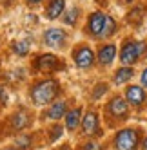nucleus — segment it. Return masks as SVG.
Listing matches in <instances>:
<instances>
[{"label": "nucleus", "mask_w": 147, "mask_h": 150, "mask_svg": "<svg viewBox=\"0 0 147 150\" xmlns=\"http://www.w3.org/2000/svg\"><path fill=\"white\" fill-rule=\"evenodd\" d=\"M56 92H58V83L55 80H44V81H38L31 89V100L36 105H46L55 98Z\"/></svg>", "instance_id": "nucleus-1"}, {"label": "nucleus", "mask_w": 147, "mask_h": 150, "mask_svg": "<svg viewBox=\"0 0 147 150\" xmlns=\"http://www.w3.org/2000/svg\"><path fill=\"white\" fill-rule=\"evenodd\" d=\"M114 146H116V150H136V146H138V132L133 130V128L120 130L114 137Z\"/></svg>", "instance_id": "nucleus-2"}, {"label": "nucleus", "mask_w": 147, "mask_h": 150, "mask_svg": "<svg viewBox=\"0 0 147 150\" xmlns=\"http://www.w3.org/2000/svg\"><path fill=\"white\" fill-rule=\"evenodd\" d=\"M93 62H94V54H93V51L89 47H80V49L75 51V63L80 69L91 67Z\"/></svg>", "instance_id": "nucleus-3"}, {"label": "nucleus", "mask_w": 147, "mask_h": 150, "mask_svg": "<svg viewBox=\"0 0 147 150\" xmlns=\"http://www.w3.org/2000/svg\"><path fill=\"white\" fill-rule=\"evenodd\" d=\"M140 58L138 54V49H136V42H127L123 47H122V52H120V60L125 65H133V63Z\"/></svg>", "instance_id": "nucleus-4"}, {"label": "nucleus", "mask_w": 147, "mask_h": 150, "mask_svg": "<svg viewBox=\"0 0 147 150\" xmlns=\"http://www.w3.org/2000/svg\"><path fill=\"white\" fill-rule=\"evenodd\" d=\"M66 40V33L62 29H49L44 33V42L49 45V47H60L62 42Z\"/></svg>", "instance_id": "nucleus-5"}, {"label": "nucleus", "mask_w": 147, "mask_h": 150, "mask_svg": "<svg viewBox=\"0 0 147 150\" xmlns=\"http://www.w3.org/2000/svg\"><path fill=\"white\" fill-rule=\"evenodd\" d=\"M58 65V60L55 54H42L36 60V69L42 72H49V71H55Z\"/></svg>", "instance_id": "nucleus-6"}, {"label": "nucleus", "mask_w": 147, "mask_h": 150, "mask_svg": "<svg viewBox=\"0 0 147 150\" xmlns=\"http://www.w3.org/2000/svg\"><path fill=\"white\" fill-rule=\"evenodd\" d=\"M103 22H106V15L103 13H93L89 16V33L94 36H100L103 31Z\"/></svg>", "instance_id": "nucleus-7"}, {"label": "nucleus", "mask_w": 147, "mask_h": 150, "mask_svg": "<svg viewBox=\"0 0 147 150\" xmlns=\"http://www.w3.org/2000/svg\"><path fill=\"white\" fill-rule=\"evenodd\" d=\"M64 7H66V0H49L46 7V16L49 20H55L64 13Z\"/></svg>", "instance_id": "nucleus-8"}, {"label": "nucleus", "mask_w": 147, "mask_h": 150, "mask_svg": "<svg viewBox=\"0 0 147 150\" xmlns=\"http://www.w3.org/2000/svg\"><path fill=\"white\" fill-rule=\"evenodd\" d=\"M127 100L133 105H142L145 101V92H143V89L138 87V85H131V87L127 89Z\"/></svg>", "instance_id": "nucleus-9"}, {"label": "nucleus", "mask_w": 147, "mask_h": 150, "mask_svg": "<svg viewBox=\"0 0 147 150\" xmlns=\"http://www.w3.org/2000/svg\"><path fill=\"white\" fill-rule=\"evenodd\" d=\"M114 56H116V47H114L113 44L103 45L100 49V52H98V60H100L102 65H109V63H113Z\"/></svg>", "instance_id": "nucleus-10"}, {"label": "nucleus", "mask_w": 147, "mask_h": 150, "mask_svg": "<svg viewBox=\"0 0 147 150\" xmlns=\"http://www.w3.org/2000/svg\"><path fill=\"white\" fill-rule=\"evenodd\" d=\"M109 112L113 116H118V117L125 116V114H127V101L122 100V98H114L109 103Z\"/></svg>", "instance_id": "nucleus-11"}, {"label": "nucleus", "mask_w": 147, "mask_h": 150, "mask_svg": "<svg viewBox=\"0 0 147 150\" xmlns=\"http://www.w3.org/2000/svg\"><path fill=\"white\" fill-rule=\"evenodd\" d=\"M82 127H83V132H86V134H94V132L98 130V116L94 114V112L86 114Z\"/></svg>", "instance_id": "nucleus-12"}, {"label": "nucleus", "mask_w": 147, "mask_h": 150, "mask_svg": "<svg viewBox=\"0 0 147 150\" xmlns=\"http://www.w3.org/2000/svg\"><path fill=\"white\" fill-rule=\"evenodd\" d=\"M80 114H82V110H80V109H73L71 112H67V116H66V125H67L69 130H75V128L78 127Z\"/></svg>", "instance_id": "nucleus-13"}, {"label": "nucleus", "mask_w": 147, "mask_h": 150, "mask_svg": "<svg viewBox=\"0 0 147 150\" xmlns=\"http://www.w3.org/2000/svg\"><path fill=\"white\" fill-rule=\"evenodd\" d=\"M66 109H67V107H66V101H56V103L49 109L47 114H49L51 120H58V117H62V116L66 114Z\"/></svg>", "instance_id": "nucleus-14"}, {"label": "nucleus", "mask_w": 147, "mask_h": 150, "mask_svg": "<svg viewBox=\"0 0 147 150\" xmlns=\"http://www.w3.org/2000/svg\"><path fill=\"white\" fill-rule=\"evenodd\" d=\"M131 78H133V69H131V67H122V69H118L116 76H114V83H116V85H122V83H125V81H129Z\"/></svg>", "instance_id": "nucleus-15"}, {"label": "nucleus", "mask_w": 147, "mask_h": 150, "mask_svg": "<svg viewBox=\"0 0 147 150\" xmlns=\"http://www.w3.org/2000/svg\"><path fill=\"white\" fill-rule=\"evenodd\" d=\"M29 47H31L29 40H16V42H13V51L18 56H26L29 52Z\"/></svg>", "instance_id": "nucleus-16"}, {"label": "nucleus", "mask_w": 147, "mask_h": 150, "mask_svg": "<svg viewBox=\"0 0 147 150\" xmlns=\"http://www.w3.org/2000/svg\"><path fill=\"white\" fill-rule=\"evenodd\" d=\"M29 125V116H27V112H16L15 116H13V127L15 128H18V130H20V128H26Z\"/></svg>", "instance_id": "nucleus-17"}, {"label": "nucleus", "mask_w": 147, "mask_h": 150, "mask_svg": "<svg viewBox=\"0 0 147 150\" xmlns=\"http://www.w3.org/2000/svg\"><path fill=\"white\" fill-rule=\"evenodd\" d=\"M114 29H116V24H114V20L111 16H106V22H103V31L100 36H111L114 33Z\"/></svg>", "instance_id": "nucleus-18"}, {"label": "nucleus", "mask_w": 147, "mask_h": 150, "mask_svg": "<svg viewBox=\"0 0 147 150\" xmlns=\"http://www.w3.org/2000/svg\"><path fill=\"white\" fill-rule=\"evenodd\" d=\"M76 16H78V9H71V11L64 16V22L69 24V25H73V24L76 22Z\"/></svg>", "instance_id": "nucleus-19"}, {"label": "nucleus", "mask_w": 147, "mask_h": 150, "mask_svg": "<svg viewBox=\"0 0 147 150\" xmlns=\"http://www.w3.org/2000/svg\"><path fill=\"white\" fill-rule=\"evenodd\" d=\"M140 18H142V9H140V7L133 9V11H131V15H129V22H138Z\"/></svg>", "instance_id": "nucleus-20"}, {"label": "nucleus", "mask_w": 147, "mask_h": 150, "mask_svg": "<svg viewBox=\"0 0 147 150\" xmlns=\"http://www.w3.org/2000/svg\"><path fill=\"white\" fill-rule=\"evenodd\" d=\"M29 143H31V137H27V136H26V137H18V139H16V145H18L20 148H27V146H29Z\"/></svg>", "instance_id": "nucleus-21"}, {"label": "nucleus", "mask_w": 147, "mask_h": 150, "mask_svg": "<svg viewBox=\"0 0 147 150\" xmlns=\"http://www.w3.org/2000/svg\"><path fill=\"white\" fill-rule=\"evenodd\" d=\"M83 150H102V146H100V143H96V141H89L86 146H83Z\"/></svg>", "instance_id": "nucleus-22"}, {"label": "nucleus", "mask_w": 147, "mask_h": 150, "mask_svg": "<svg viewBox=\"0 0 147 150\" xmlns=\"http://www.w3.org/2000/svg\"><path fill=\"white\" fill-rule=\"evenodd\" d=\"M7 98H9V96H7V91L2 87V85H0V101H2V103H7Z\"/></svg>", "instance_id": "nucleus-23"}, {"label": "nucleus", "mask_w": 147, "mask_h": 150, "mask_svg": "<svg viewBox=\"0 0 147 150\" xmlns=\"http://www.w3.org/2000/svg\"><path fill=\"white\" fill-rule=\"evenodd\" d=\"M103 92H106V85H100V87L93 92V98H98V96H102Z\"/></svg>", "instance_id": "nucleus-24"}, {"label": "nucleus", "mask_w": 147, "mask_h": 150, "mask_svg": "<svg viewBox=\"0 0 147 150\" xmlns=\"http://www.w3.org/2000/svg\"><path fill=\"white\" fill-rule=\"evenodd\" d=\"M142 83L147 87V69H145V71H143V74H142Z\"/></svg>", "instance_id": "nucleus-25"}, {"label": "nucleus", "mask_w": 147, "mask_h": 150, "mask_svg": "<svg viewBox=\"0 0 147 150\" xmlns=\"http://www.w3.org/2000/svg\"><path fill=\"white\" fill-rule=\"evenodd\" d=\"M142 148H143V150H147V137L143 139V143H142Z\"/></svg>", "instance_id": "nucleus-26"}, {"label": "nucleus", "mask_w": 147, "mask_h": 150, "mask_svg": "<svg viewBox=\"0 0 147 150\" xmlns=\"http://www.w3.org/2000/svg\"><path fill=\"white\" fill-rule=\"evenodd\" d=\"M29 4H38V2H42V0H27Z\"/></svg>", "instance_id": "nucleus-27"}, {"label": "nucleus", "mask_w": 147, "mask_h": 150, "mask_svg": "<svg viewBox=\"0 0 147 150\" xmlns=\"http://www.w3.org/2000/svg\"><path fill=\"white\" fill-rule=\"evenodd\" d=\"M6 150H16V148H6Z\"/></svg>", "instance_id": "nucleus-28"}, {"label": "nucleus", "mask_w": 147, "mask_h": 150, "mask_svg": "<svg viewBox=\"0 0 147 150\" xmlns=\"http://www.w3.org/2000/svg\"><path fill=\"white\" fill-rule=\"evenodd\" d=\"M0 2H7V0H0Z\"/></svg>", "instance_id": "nucleus-29"}]
</instances>
